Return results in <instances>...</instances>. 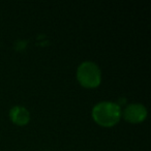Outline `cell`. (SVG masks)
<instances>
[{"label": "cell", "instance_id": "cell-1", "mask_svg": "<svg viewBox=\"0 0 151 151\" xmlns=\"http://www.w3.org/2000/svg\"><path fill=\"white\" fill-rule=\"evenodd\" d=\"M92 117L99 125L106 126V127L113 126L119 121L121 117L120 107L117 104L110 103V101L99 103L93 108Z\"/></svg>", "mask_w": 151, "mask_h": 151}, {"label": "cell", "instance_id": "cell-2", "mask_svg": "<svg viewBox=\"0 0 151 151\" xmlns=\"http://www.w3.org/2000/svg\"><path fill=\"white\" fill-rule=\"evenodd\" d=\"M77 78L80 84L86 88H94L101 83V75L99 66L94 62L85 61L81 63L77 70Z\"/></svg>", "mask_w": 151, "mask_h": 151}, {"label": "cell", "instance_id": "cell-3", "mask_svg": "<svg viewBox=\"0 0 151 151\" xmlns=\"http://www.w3.org/2000/svg\"><path fill=\"white\" fill-rule=\"evenodd\" d=\"M147 116V110L141 104L128 105L123 111V118L130 123H140L145 120Z\"/></svg>", "mask_w": 151, "mask_h": 151}, {"label": "cell", "instance_id": "cell-4", "mask_svg": "<svg viewBox=\"0 0 151 151\" xmlns=\"http://www.w3.org/2000/svg\"><path fill=\"white\" fill-rule=\"evenodd\" d=\"M9 117L12 121L17 125H25L29 122L30 114L28 110L21 106H16L9 112Z\"/></svg>", "mask_w": 151, "mask_h": 151}]
</instances>
